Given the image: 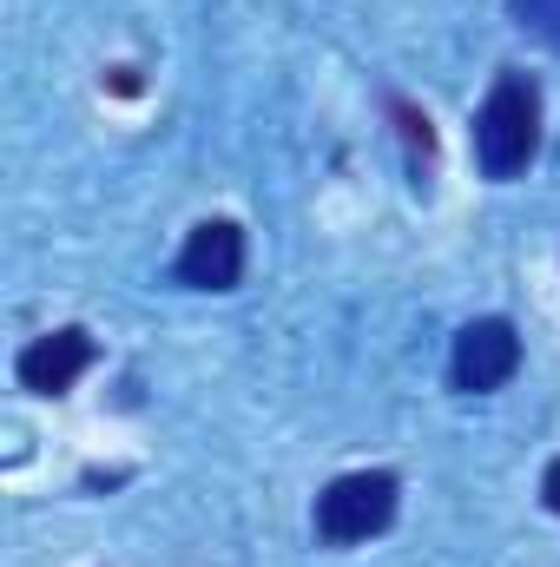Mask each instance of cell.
I'll return each mask as SVG.
<instances>
[{
  "instance_id": "obj_2",
  "label": "cell",
  "mask_w": 560,
  "mask_h": 567,
  "mask_svg": "<svg viewBox=\"0 0 560 567\" xmlns=\"http://www.w3.org/2000/svg\"><path fill=\"white\" fill-rule=\"evenodd\" d=\"M396 502H403V482L390 468H350L317 495L310 528L323 548H363L370 535H383L396 522Z\"/></svg>"
},
{
  "instance_id": "obj_1",
  "label": "cell",
  "mask_w": 560,
  "mask_h": 567,
  "mask_svg": "<svg viewBox=\"0 0 560 567\" xmlns=\"http://www.w3.org/2000/svg\"><path fill=\"white\" fill-rule=\"evenodd\" d=\"M541 152V86L521 66H501L488 100L475 106V158L495 185L521 178Z\"/></svg>"
},
{
  "instance_id": "obj_7",
  "label": "cell",
  "mask_w": 560,
  "mask_h": 567,
  "mask_svg": "<svg viewBox=\"0 0 560 567\" xmlns=\"http://www.w3.org/2000/svg\"><path fill=\"white\" fill-rule=\"evenodd\" d=\"M508 20H515L521 33H535V40L560 47V0H508Z\"/></svg>"
},
{
  "instance_id": "obj_5",
  "label": "cell",
  "mask_w": 560,
  "mask_h": 567,
  "mask_svg": "<svg viewBox=\"0 0 560 567\" xmlns=\"http://www.w3.org/2000/svg\"><path fill=\"white\" fill-rule=\"evenodd\" d=\"M93 357H100V343H93L80 323H66V330L33 337V343L20 350L13 377H20V390H33V396H66V390L93 370Z\"/></svg>"
},
{
  "instance_id": "obj_3",
  "label": "cell",
  "mask_w": 560,
  "mask_h": 567,
  "mask_svg": "<svg viewBox=\"0 0 560 567\" xmlns=\"http://www.w3.org/2000/svg\"><path fill=\"white\" fill-rule=\"evenodd\" d=\"M521 370V330L508 317H475L455 330V350H448V383L462 396H488L501 390L508 377Z\"/></svg>"
},
{
  "instance_id": "obj_6",
  "label": "cell",
  "mask_w": 560,
  "mask_h": 567,
  "mask_svg": "<svg viewBox=\"0 0 560 567\" xmlns=\"http://www.w3.org/2000/svg\"><path fill=\"white\" fill-rule=\"evenodd\" d=\"M390 120H396V133H403V145H409V165L428 172V165H435V126H428V113L409 106L403 93H390Z\"/></svg>"
},
{
  "instance_id": "obj_4",
  "label": "cell",
  "mask_w": 560,
  "mask_h": 567,
  "mask_svg": "<svg viewBox=\"0 0 560 567\" xmlns=\"http://www.w3.org/2000/svg\"><path fill=\"white\" fill-rule=\"evenodd\" d=\"M172 278L185 290H238L245 284V225L238 218H205L185 231Z\"/></svg>"
},
{
  "instance_id": "obj_8",
  "label": "cell",
  "mask_w": 560,
  "mask_h": 567,
  "mask_svg": "<svg viewBox=\"0 0 560 567\" xmlns=\"http://www.w3.org/2000/svg\"><path fill=\"white\" fill-rule=\"evenodd\" d=\"M541 502H548V515H560V455L548 462V475H541Z\"/></svg>"
}]
</instances>
